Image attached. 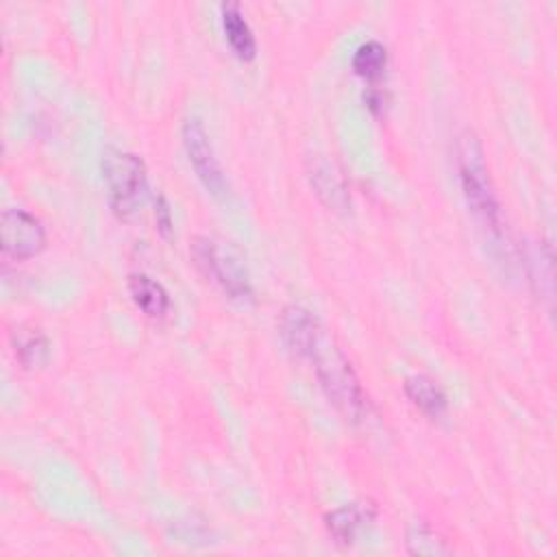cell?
<instances>
[{"instance_id":"3957f363","label":"cell","mask_w":557,"mask_h":557,"mask_svg":"<svg viewBox=\"0 0 557 557\" xmlns=\"http://www.w3.org/2000/svg\"><path fill=\"white\" fill-rule=\"evenodd\" d=\"M102 178L113 213L131 220L146 196V165L141 157L120 148H107L102 154Z\"/></svg>"},{"instance_id":"9a60e30c","label":"cell","mask_w":557,"mask_h":557,"mask_svg":"<svg viewBox=\"0 0 557 557\" xmlns=\"http://www.w3.org/2000/svg\"><path fill=\"white\" fill-rule=\"evenodd\" d=\"M387 67V48L379 39L363 41L352 54V70L368 83L381 81Z\"/></svg>"},{"instance_id":"277c9868","label":"cell","mask_w":557,"mask_h":557,"mask_svg":"<svg viewBox=\"0 0 557 557\" xmlns=\"http://www.w3.org/2000/svg\"><path fill=\"white\" fill-rule=\"evenodd\" d=\"M191 257L200 272L215 281L231 298L246 300L252 296L248 270L237 250L228 244L224 246L211 237H196L191 244Z\"/></svg>"},{"instance_id":"7c38bea8","label":"cell","mask_w":557,"mask_h":557,"mask_svg":"<svg viewBox=\"0 0 557 557\" xmlns=\"http://www.w3.org/2000/svg\"><path fill=\"white\" fill-rule=\"evenodd\" d=\"M11 344L17 361L26 370L41 368L50 357V342L37 326H15L11 331Z\"/></svg>"},{"instance_id":"4fadbf2b","label":"cell","mask_w":557,"mask_h":557,"mask_svg":"<svg viewBox=\"0 0 557 557\" xmlns=\"http://www.w3.org/2000/svg\"><path fill=\"white\" fill-rule=\"evenodd\" d=\"M407 398L429 418H440L446 411V394L444 389L426 374H411L405 379Z\"/></svg>"},{"instance_id":"5bb4252c","label":"cell","mask_w":557,"mask_h":557,"mask_svg":"<svg viewBox=\"0 0 557 557\" xmlns=\"http://www.w3.org/2000/svg\"><path fill=\"white\" fill-rule=\"evenodd\" d=\"M405 546L411 555L440 557V555L453 553V548L446 544V540L424 520H413L405 529Z\"/></svg>"},{"instance_id":"2e32d148","label":"cell","mask_w":557,"mask_h":557,"mask_svg":"<svg viewBox=\"0 0 557 557\" xmlns=\"http://www.w3.org/2000/svg\"><path fill=\"white\" fill-rule=\"evenodd\" d=\"M154 218H157L159 233L163 237H170V233H172V213H170L165 196H161V194L154 198Z\"/></svg>"},{"instance_id":"8992f818","label":"cell","mask_w":557,"mask_h":557,"mask_svg":"<svg viewBox=\"0 0 557 557\" xmlns=\"http://www.w3.org/2000/svg\"><path fill=\"white\" fill-rule=\"evenodd\" d=\"M2 252L11 259H30L46 246V231L41 222L24 209H7L0 215Z\"/></svg>"},{"instance_id":"9c48e42d","label":"cell","mask_w":557,"mask_h":557,"mask_svg":"<svg viewBox=\"0 0 557 557\" xmlns=\"http://www.w3.org/2000/svg\"><path fill=\"white\" fill-rule=\"evenodd\" d=\"M309 181L315 189L318 198L337 213L350 211V194L342 178V174L335 170L333 163H329L324 157H311L309 161Z\"/></svg>"},{"instance_id":"5b68a950","label":"cell","mask_w":557,"mask_h":557,"mask_svg":"<svg viewBox=\"0 0 557 557\" xmlns=\"http://www.w3.org/2000/svg\"><path fill=\"white\" fill-rule=\"evenodd\" d=\"M183 146L187 152V159L205 185V189L215 196L224 198L228 194V183L224 178V172L218 163V157L213 152V146L209 141V135L198 117H187L183 124Z\"/></svg>"},{"instance_id":"52a82bcc","label":"cell","mask_w":557,"mask_h":557,"mask_svg":"<svg viewBox=\"0 0 557 557\" xmlns=\"http://www.w3.org/2000/svg\"><path fill=\"white\" fill-rule=\"evenodd\" d=\"M322 331L324 329L320 326L318 318L300 305H289L281 313V320H278L281 339L285 348L298 359H309Z\"/></svg>"},{"instance_id":"8fae6325","label":"cell","mask_w":557,"mask_h":557,"mask_svg":"<svg viewBox=\"0 0 557 557\" xmlns=\"http://www.w3.org/2000/svg\"><path fill=\"white\" fill-rule=\"evenodd\" d=\"M128 292L133 302L148 318H163L170 309V296L165 287L144 272H135L128 276Z\"/></svg>"},{"instance_id":"6da1fadb","label":"cell","mask_w":557,"mask_h":557,"mask_svg":"<svg viewBox=\"0 0 557 557\" xmlns=\"http://www.w3.org/2000/svg\"><path fill=\"white\" fill-rule=\"evenodd\" d=\"M309 361L313 363L315 376L324 394L346 420L361 422L370 416V400L361 387L357 372L352 370L346 355L335 346V342L324 331L320 333L309 355Z\"/></svg>"},{"instance_id":"30bf717a","label":"cell","mask_w":557,"mask_h":557,"mask_svg":"<svg viewBox=\"0 0 557 557\" xmlns=\"http://www.w3.org/2000/svg\"><path fill=\"white\" fill-rule=\"evenodd\" d=\"M222 13V26L228 39V46L242 61H252L257 54V41L255 35L239 9L237 2H222L220 4Z\"/></svg>"},{"instance_id":"7a4b0ae2","label":"cell","mask_w":557,"mask_h":557,"mask_svg":"<svg viewBox=\"0 0 557 557\" xmlns=\"http://www.w3.org/2000/svg\"><path fill=\"white\" fill-rule=\"evenodd\" d=\"M457 170L463 198L483 228L500 233V207L494 194L490 170L485 165L483 148L472 131H463L457 137Z\"/></svg>"},{"instance_id":"ba28073f","label":"cell","mask_w":557,"mask_h":557,"mask_svg":"<svg viewBox=\"0 0 557 557\" xmlns=\"http://www.w3.org/2000/svg\"><path fill=\"white\" fill-rule=\"evenodd\" d=\"M376 518V507L370 500H352L326 513L324 524L337 544L350 546L357 535Z\"/></svg>"}]
</instances>
